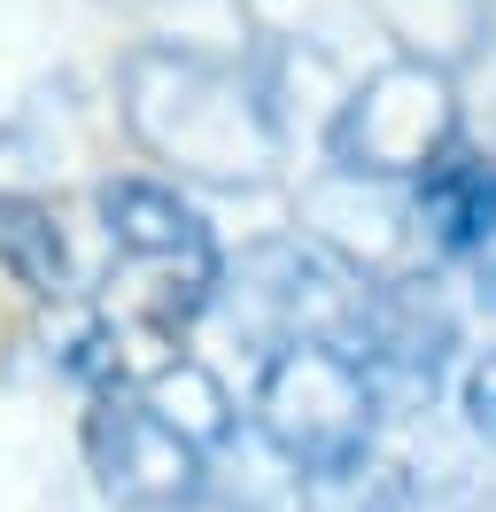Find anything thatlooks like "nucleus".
I'll use <instances>...</instances> for the list:
<instances>
[{"instance_id": "6", "label": "nucleus", "mask_w": 496, "mask_h": 512, "mask_svg": "<svg viewBox=\"0 0 496 512\" xmlns=\"http://www.w3.org/2000/svg\"><path fill=\"white\" fill-rule=\"evenodd\" d=\"M86 458H93L101 489H109L124 512H194L210 497L202 450L186 443V435H171L140 396H101V404H93Z\"/></svg>"}, {"instance_id": "4", "label": "nucleus", "mask_w": 496, "mask_h": 512, "mask_svg": "<svg viewBox=\"0 0 496 512\" xmlns=\"http://www.w3.org/2000/svg\"><path fill=\"white\" fill-rule=\"evenodd\" d=\"M101 225H109V249L124 256V272L140 280V319L186 326L194 311L217 303L225 256H217L210 225L194 218L171 187H155V179H109L101 187Z\"/></svg>"}, {"instance_id": "1", "label": "nucleus", "mask_w": 496, "mask_h": 512, "mask_svg": "<svg viewBox=\"0 0 496 512\" xmlns=\"http://www.w3.org/2000/svg\"><path fill=\"white\" fill-rule=\"evenodd\" d=\"M124 132L202 187H264L279 163V132L256 101V78L202 47H132L117 70Z\"/></svg>"}, {"instance_id": "8", "label": "nucleus", "mask_w": 496, "mask_h": 512, "mask_svg": "<svg viewBox=\"0 0 496 512\" xmlns=\"http://www.w3.org/2000/svg\"><path fill=\"white\" fill-rule=\"evenodd\" d=\"M411 218L434 249L473 256L496 241V163L473 156V148H442V156L419 171V194H411Z\"/></svg>"}, {"instance_id": "11", "label": "nucleus", "mask_w": 496, "mask_h": 512, "mask_svg": "<svg viewBox=\"0 0 496 512\" xmlns=\"http://www.w3.org/2000/svg\"><path fill=\"white\" fill-rule=\"evenodd\" d=\"M0 272L31 288L39 303H70L78 295V264H70V241H62L55 210H39L31 194H0Z\"/></svg>"}, {"instance_id": "12", "label": "nucleus", "mask_w": 496, "mask_h": 512, "mask_svg": "<svg viewBox=\"0 0 496 512\" xmlns=\"http://www.w3.org/2000/svg\"><path fill=\"white\" fill-rule=\"evenodd\" d=\"M465 412H473V427L496 443V357H481V365H473V381H465Z\"/></svg>"}, {"instance_id": "2", "label": "nucleus", "mask_w": 496, "mask_h": 512, "mask_svg": "<svg viewBox=\"0 0 496 512\" xmlns=\"http://www.w3.org/2000/svg\"><path fill=\"white\" fill-rule=\"evenodd\" d=\"M365 365L341 342H279L256 373V443H272L303 481H349L372 450Z\"/></svg>"}, {"instance_id": "7", "label": "nucleus", "mask_w": 496, "mask_h": 512, "mask_svg": "<svg viewBox=\"0 0 496 512\" xmlns=\"http://www.w3.org/2000/svg\"><path fill=\"white\" fill-rule=\"evenodd\" d=\"M303 225L349 280H396L411 264V249H419V218L396 194V179L341 171V163L303 187Z\"/></svg>"}, {"instance_id": "3", "label": "nucleus", "mask_w": 496, "mask_h": 512, "mask_svg": "<svg viewBox=\"0 0 496 512\" xmlns=\"http://www.w3.org/2000/svg\"><path fill=\"white\" fill-rule=\"evenodd\" d=\"M326 148H334L341 171L419 179L442 148H458V86H450V70L419 63V55L380 63L326 117Z\"/></svg>"}, {"instance_id": "9", "label": "nucleus", "mask_w": 496, "mask_h": 512, "mask_svg": "<svg viewBox=\"0 0 496 512\" xmlns=\"http://www.w3.org/2000/svg\"><path fill=\"white\" fill-rule=\"evenodd\" d=\"M365 8L388 24V39H396L403 55H419L434 70L473 63L489 47V24H496L489 0H365Z\"/></svg>"}, {"instance_id": "13", "label": "nucleus", "mask_w": 496, "mask_h": 512, "mask_svg": "<svg viewBox=\"0 0 496 512\" xmlns=\"http://www.w3.org/2000/svg\"><path fill=\"white\" fill-rule=\"evenodd\" d=\"M489 512H496V505H489Z\"/></svg>"}, {"instance_id": "5", "label": "nucleus", "mask_w": 496, "mask_h": 512, "mask_svg": "<svg viewBox=\"0 0 496 512\" xmlns=\"http://www.w3.org/2000/svg\"><path fill=\"white\" fill-rule=\"evenodd\" d=\"M217 295H233V326L256 342H341L365 319V288H349V272L326 264L303 241H264L241 256L233 280H217Z\"/></svg>"}, {"instance_id": "10", "label": "nucleus", "mask_w": 496, "mask_h": 512, "mask_svg": "<svg viewBox=\"0 0 496 512\" xmlns=\"http://www.w3.org/2000/svg\"><path fill=\"white\" fill-rule=\"evenodd\" d=\"M140 404H148L171 435H186L194 450H225L233 443V396L217 381L210 365H194V357H163L140 373Z\"/></svg>"}]
</instances>
